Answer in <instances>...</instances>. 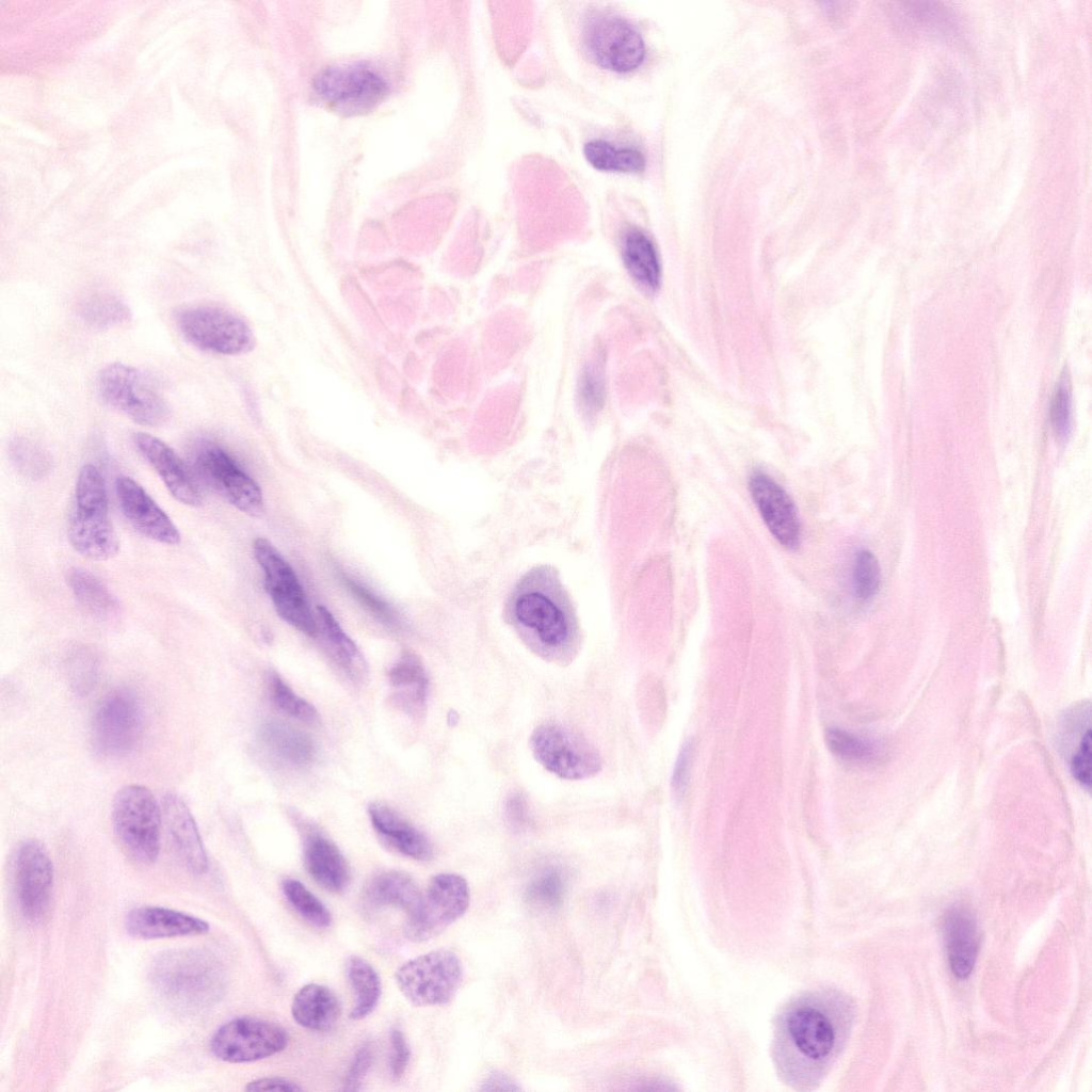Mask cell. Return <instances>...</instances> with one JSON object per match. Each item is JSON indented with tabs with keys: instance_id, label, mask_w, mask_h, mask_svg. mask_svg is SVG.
Returning a JSON list of instances; mask_svg holds the SVG:
<instances>
[{
	"instance_id": "28",
	"label": "cell",
	"mask_w": 1092,
	"mask_h": 1092,
	"mask_svg": "<svg viewBox=\"0 0 1092 1092\" xmlns=\"http://www.w3.org/2000/svg\"><path fill=\"white\" fill-rule=\"evenodd\" d=\"M263 746L282 762L302 768L314 761L317 748L309 735L282 721L264 722L259 729Z\"/></svg>"
},
{
	"instance_id": "1",
	"label": "cell",
	"mask_w": 1092,
	"mask_h": 1092,
	"mask_svg": "<svg viewBox=\"0 0 1092 1092\" xmlns=\"http://www.w3.org/2000/svg\"><path fill=\"white\" fill-rule=\"evenodd\" d=\"M848 1023V1006L832 991L792 998L774 1026L773 1059L783 1079L800 1090L819 1083L837 1057Z\"/></svg>"
},
{
	"instance_id": "5",
	"label": "cell",
	"mask_w": 1092,
	"mask_h": 1092,
	"mask_svg": "<svg viewBox=\"0 0 1092 1092\" xmlns=\"http://www.w3.org/2000/svg\"><path fill=\"white\" fill-rule=\"evenodd\" d=\"M162 812L150 790L126 785L114 796L111 819L114 835L124 852L141 864L154 863L160 850Z\"/></svg>"
},
{
	"instance_id": "41",
	"label": "cell",
	"mask_w": 1092,
	"mask_h": 1092,
	"mask_svg": "<svg viewBox=\"0 0 1092 1092\" xmlns=\"http://www.w3.org/2000/svg\"><path fill=\"white\" fill-rule=\"evenodd\" d=\"M270 692L275 705L287 714L310 724L319 721L316 708L295 694L275 673L270 675Z\"/></svg>"
},
{
	"instance_id": "14",
	"label": "cell",
	"mask_w": 1092,
	"mask_h": 1092,
	"mask_svg": "<svg viewBox=\"0 0 1092 1092\" xmlns=\"http://www.w3.org/2000/svg\"><path fill=\"white\" fill-rule=\"evenodd\" d=\"M289 1034L280 1025L255 1017H237L222 1025L210 1041L212 1054L229 1063L253 1062L284 1050Z\"/></svg>"
},
{
	"instance_id": "11",
	"label": "cell",
	"mask_w": 1092,
	"mask_h": 1092,
	"mask_svg": "<svg viewBox=\"0 0 1092 1092\" xmlns=\"http://www.w3.org/2000/svg\"><path fill=\"white\" fill-rule=\"evenodd\" d=\"M470 892L467 881L456 873L433 877L415 909L408 913L406 936L414 942L428 941L467 911Z\"/></svg>"
},
{
	"instance_id": "30",
	"label": "cell",
	"mask_w": 1092,
	"mask_h": 1092,
	"mask_svg": "<svg viewBox=\"0 0 1092 1092\" xmlns=\"http://www.w3.org/2000/svg\"><path fill=\"white\" fill-rule=\"evenodd\" d=\"M365 896L374 906H396L412 912L421 893L411 876L398 870L374 876L365 888Z\"/></svg>"
},
{
	"instance_id": "29",
	"label": "cell",
	"mask_w": 1092,
	"mask_h": 1092,
	"mask_svg": "<svg viewBox=\"0 0 1092 1092\" xmlns=\"http://www.w3.org/2000/svg\"><path fill=\"white\" fill-rule=\"evenodd\" d=\"M624 264L636 283L654 292L660 286L661 266L657 250L648 236L638 228L629 229L623 239Z\"/></svg>"
},
{
	"instance_id": "45",
	"label": "cell",
	"mask_w": 1092,
	"mask_h": 1092,
	"mask_svg": "<svg viewBox=\"0 0 1092 1092\" xmlns=\"http://www.w3.org/2000/svg\"><path fill=\"white\" fill-rule=\"evenodd\" d=\"M1074 778L1086 789L1091 785V727L1081 735L1070 761Z\"/></svg>"
},
{
	"instance_id": "18",
	"label": "cell",
	"mask_w": 1092,
	"mask_h": 1092,
	"mask_svg": "<svg viewBox=\"0 0 1092 1092\" xmlns=\"http://www.w3.org/2000/svg\"><path fill=\"white\" fill-rule=\"evenodd\" d=\"M749 489L764 523L774 539L788 549L801 542V525L794 502L769 475L756 471L749 480Z\"/></svg>"
},
{
	"instance_id": "22",
	"label": "cell",
	"mask_w": 1092,
	"mask_h": 1092,
	"mask_svg": "<svg viewBox=\"0 0 1092 1092\" xmlns=\"http://www.w3.org/2000/svg\"><path fill=\"white\" fill-rule=\"evenodd\" d=\"M161 806L165 826L186 866L196 874L206 872L208 857L189 807L172 792L163 797Z\"/></svg>"
},
{
	"instance_id": "36",
	"label": "cell",
	"mask_w": 1092,
	"mask_h": 1092,
	"mask_svg": "<svg viewBox=\"0 0 1092 1092\" xmlns=\"http://www.w3.org/2000/svg\"><path fill=\"white\" fill-rule=\"evenodd\" d=\"M825 743L833 754L852 762H874L882 754L874 741L837 727L826 730Z\"/></svg>"
},
{
	"instance_id": "47",
	"label": "cell",
	"mask_w": 1092,
	"mask_h": 1092,
	"mask_svg": "<svg viewBox=\"0 0 1092 1092\" xmlns=\"http://www.w3.org/2000/svg\"><path fill=\"white\" fill-rule=\"evenodd\" d=\"M390 1048L391 1075L394 1078L399 1079L407 1067L411 1054L402 1031L397 1028L390 1032Z\"/></svg>"
},
{
	"instance_id": "34",
	"label": "cell",
	"mask_w": 1092,
	"mask_h": 1092,
	"mask_svg": "<svg viewBox=\"0 0 1092 1092\" xmlns=\"http://www.w3.org/2000/svg\"><path fill=\"white\" fill-rule=\"evenodd\" d=\"M588 162L599 171L638 173L645 167V158L635 148H619L603 140H593L583 147Z\"/></svg>"
},
{
	"instance_id": "43",
	"label": "cell",
	"mask_w": 1092,
	"mask_h": 1092,
	"mask_svg": "<svg viewBox=\"0 0 1092 1092\" xmlns=\"http://www.w3.org/2000/svg\"><path fill=\"white\" fill-rule=\"evenodd\" d=\"M1071 391L1066 379L1060 381L1051 402L1050 418L1054 431L1060 439L1067 437L1071 430Z\"/></svg>"
},
{
	"instance_id": "27",
	"label": "cell",
	"mask_w": 1092,
	"mask_h": 1092,
	"mask_svg": "<svg viewBox=\"0 0 1092 1092\" xmlns=\"http://www.w3.org/2000/svg\"><path fill=\"white\" fill-rule=\"evenodd\" d=\"M291 1014L293 1019L306 1029L326 1031L339 1019L341 1005L336 994L327 986L308 983L293 996Z\"/></svg>"
},
{
	"instance_id": "24",
	"label": "cell",
	"mask_w": 1092,
	"mask_h": 1092,
	"mask_svg": "<svg viewBox=\"0 0 1092 1092\" xmlns=\"http://www.w3.org/2000/svg\"><path fill=\"white\" fill-rule=\"evenodd\" d=\"M369 817L380 837L396 851L417 861L432 857L433 847L429 838L389 805L382 802L370 804Z\"/></svg>"
},
{
	"instance_id": "17",
	"label": "cell",
	"mask_w": 1092,
	"mask_h": 1092,
	"mask_svg": "<svg viewBox=\"0 0 1092 1092\" xmlns=\"http://www.w3.org/2000/svg\"><path fill=\"white\" fill-rule=\"evenodd\" d=\"M15 886L22 914L38 920L46 913L53 886V865L45 847L35 839L25 840L15 858Z\"/></svg>"
},
{
	"instance_id": "13",
	"label": "cell",
	"mask_w": 1092,
	"mask_h": 1092,
	"mask_svg": "<svg viewBox=\"0 0 1092 1092\" xmlns=\"http://www.w3.org/2000/svg\"><path fill=\"white\" fill-rule=\"evenodd\" d=\"M314 89L322 101L344 114L368 112L388 94L383 77L360 63L323 69L315 78Z\"/></svg>"
},
{
	"instance_id": "4",
	"label": "cell",
	"mask_w": 1092,
	"mask_h": 1092,
	"mask_svg": "<svg viewBox=\"0 0 1092 1092\" xmlns=\"http://www.w3.org/2000/svg\"><path fill=\"white\" fill-rule=\"evenodd\" d=\"M68 539L76 551L92 560H108L118 552L119 542L109 516L106 484L93 465H85L79 472Z\"/></svg>"
},
{
	"instance_id": "19",
	"label": "cell",
	"mask_w": 1092,
	"mask_h": 1092,
	"mask_svg": "<svg viewBox=\"0 0 1092 1092\" xmlns=\"http://www.w3.org/2000/svg\"><path fill=\"white\" fill-rule=\"evenodd\" d=\"M115 491L121 510L134 529L159 543H180L177 527L138 482L129 477H118Z\"/></svg>"
},
{
	"instance_id": "46",
	"label": "cell",
	"mask_w": 1092,
	"mask_h": 1092,
	"mask_svg": "<svg viewBox=\"0 0 1092 1092\" xmlns=\"http://www.w3.org/2000/svg\"><path fill=\"white\" fill-rule=\"evenodd\" d=\"M372 1061V1048L369 1043L364 1044L356 1051L344 1080L343 1090L356 1091L359 1089Z\"/></svg>"
},
{
	"instance_id": "2",
	"label": "cell",
	"mask_w": 1092,
	"mask_h": 1092,
	"mask_svg": "<svg viewBox=\"0 0 1092 1092\" xmlns=\"http://www.w3.org/2000/svg\"><path fill=\"white\" fill-rule=\"evenodd\" d=\"M504 617L521 641L541 656L564 660L578 648V615L551 565H536L520 576L507 597Z\"/></svg>"
},
{
	"instance_id": "44",
	"label": "cell",
	"mask_w": 1092,
	"mask_h": 1092,
	"mask_svg": "<svg viewBox=\"0 0 1092 1092\" xmlns=\"http://www.w3.org/2000/svg\"><path fill=\"white\" fill-rule=\"evenodd\" d=\"M563 888L561 873L556 868H548L532 882L529 894L534 900L553 905L560 901Z\"/></svg>"
},
{
	"instance_id": "10",
	"label": "cell",
	"mask_w": 1092,
	"mask_h": 1092,
	"mask_svg": "<svg viewBox=\"0 0 1092 1092\" xmlns=\"http://www.w3.org/2000/svg\"><path fill=\"white\" fill-rule=\"evenodd\" d=\"M143 709L136 694L126 688L106 694L92 719V741L105 757H122L139 743L143 733Z\"/></svg>"
},
{
	"instance_id": "31",
	"label": "cell",
	"mask_w": 1092,
	"mask_h": 1092,
	"mask_svg": "<svg viewBox=\"0 0 1092 1092\" xmlns=\"http://www.w3.org/2000/svg\"><path fill=\"white\" fill-rule=\"evenodd\" d=\"M317 610L320 628L332 658L351 679L362 680L366 676L367 665L360 651L330 610L324 606H319Z\"/></svg>"
},
{
	"instance_id": "21",
	"label": "cell",
	"mask_w": 1092,
	"mask_h": 1092,
	"mask_svg": "<svg viewBox=\"0 0 1092 1092\" xmlns=\"http://www.w3.org/2000/svg\"><path fill=\"white\" fill-rule=\"evenodd\" d=\"M125 927L129 935L142 940L199 935L209 931L206 920L150 905L132 909L126 916Z\"/></svg>"
},
{
	"instance_id": "25",
	"label": "cell",
	"mask_w": 1092,
	"mask_h": 1092,
	"mask_svg": "<svg viewBox=\"0 0 1092 1092\" xmlns=\"http://www.w3.org/2000/svg\"><path fill=\"white\" fill-rule=\"evenodd\" d=\"M394 703L404 712L420 716L427 705L429 679L422 661L405 652L388 672Z\"/></svg>"
},
{
	"instance_id": "16",
	"label": "cell",
	"mask_w": 1092,
	"mask_h": 1092,
	"mask_svg": "<svg viewBox=\"0 0 1092 1092\" xmlns=\"http://www.w3.org/2000/svg\"><path fill=\"white\" fill-rule=\"evenodd\" d=\"M583 36L593 59L607 69L630 71L644 59L645 46L640 33L614 14L598 13L591 17Z\"/></svg>"
},
{
	"instance_id": "20",
	"label": "cell",
	"mask_w": 1092,
	"mask_h": 1092,
	"mask_svg": "<svg viewBox=\"0 0 1092 1092\" xmlns=\"http://www.w3.org/2000/svg\"><path fill=\"white\" fill-rule=\"evenodd\" d=\"M134 444L140 453L157 471L171 495L179 502L197 507L202 493L186 464L164 441L148 433H136Z\"/></svg>"
},
{
	"instance_id": "23",
	"label": "cell",
	"mask_w": 1092,
	"mask_h": 1092,
	"mask_svg": "<svg viewBox=\"0 0 1092 1092\" xmlns=\"http://www.w3.org/2000/svg\"><path fill=\"white\" fill-rule=\"evenodd\" d=\"M943 934L951 973L958 979H967L979 951V933L973 913L963 906L949 909L944 916Z\"/></svg>"
},
{
	"instance_id": "26",
	"label": "cell",
	"mask_w": 1092,
	"mask_h": 1092,
	"mask_svg": "<svg viewBox=\"0 0 1092 1092\" xmlns=\"http://www.w3.org/2000/svg\"><path fill=\"white\" fill-rule=\"evenodd\" d=\"M304 858L309 874L319 885L333 893L346 889L350 870L331 839L318 832L309 833L305 839Z\"/></svg>"
},
{
	"instance_id": "35",
	"label": "cell",
	"mask_w": 1092,
	"mask_h": 1092,
	"mask_svg": "<svg viewBox=\"0 0 1092 1092\" xmlns=\"http://www.w3.org/2000/svg\"><path fill=\"white\" fill-rule=\"evenodd\" d=\"M577 399L580 412L589 419L595 417L603 410L606 400L603 352H596L583 366L578 383Z\"/></svg>"
},
{
	"instance_id": "37",
	"label": "cell",
	"mask_w": 1092,
	"mask_h": 1092,
	"mask_svg": "<svg viewBox=\"0 0 1092 1092\" xmlns=\"http://www.w3.org/2000/svg\"><path fill=\"white\" fill-rule=\"evenodd\" d=\"M80 314L84 321L97 327H112L130 319L128 306L110 294L91 295L81 303Z\"/></svg>"
},
{
	"instance_id": "50",
	"label": "cell",
	"mask_w": 1092,
	"mask_h": 1092,
	"mask_svg": "<svg viewBox=\"0 0 1092 1092\" xmlns=\"http://www.w3.org/2000/svg\"><path fill=\"white\" fill-rule=\"evenodd\" d=\"M508 815L516 824L523 823L526 818L524 801L520 797H513L508 803Z\"/></svg>"
},
{
	"instance_id": "3",
	"label": "cell",
	"mask_w": 1092,
	"mask_h": 1092,
	"mask_svg": "<svg viewBox=\"0 0 1092 1092\" xmlns=\"http://www.w3.org/2000/svg\"><path fill=\"white\" fill-rule=\"evenodd\" d=\"M150 982L173 1007L197 1012L214 1005L225 990L222 964L211 953L196 949L166 951L154 960Z\"/></svg>"
},
{
	"instance_id": "6",
	"label": "cell",
	"mask_w": 1092,
	"mask_h": 1092,
	"mask_svg": "<svg viewBox=\"0 0 1092 1092\" xmlns=\"http://www.w3.org/2000/svg\"><path fill=\"white\" fill-rule=\"evenodd\" d=\"M97 390L103 402L139 424L158 427L170 418L168 404L158 388L132 366L112 363L103 367Z\"/></svg>"
},
{
	"instance_id": "49",
	"label": "cell",
	"mask_w": 1092,
	"mask_h": 1092,
	"mask_svg": "<svg viewBox=\"0 0 1092 1092\" xmlns=\"http://www.w3.org/2000/svg\"><path fill=\"white\" fill-rule=\"evenodd\" d=\"M246 1091H283V1092H296L302 1091L300 1087L292 1080L283 1077H261L248 1082L245 1087Z\"/></svg>"
},
{
	"instance_id": "8",
	"label": "cell",
	"mask_w": 1092,
	"mask_h": 1092,
	"mask_svg": "<svg viewBox=\"0 0 1092 1092\" xmlns=\"http://www.w3.org/2000/svg\"><path fill=\"white\" fill-rule=\"evenodd\" d=\"M176 323L188 342L210 353L237 355L248 352L255 344L250 325L235 312L221 307H186L177 314Z\"/></svg>"
},
{
	"instance_id": "40",
	"label": "cell",
	"mask_w": 1092,
	"mask_h": 1092,
	"mask_svg": "<svg viewBox=\"0 0 1092 1092\" xmlns=\"http://www.w3.org/2000/svg\"><path fill=\"white\" fill-rule=\"evenodd\" d=\"M340 580L354 598L379 622L390 628H400L401 621L396 610L373 591L352 577L340 574Z\"/></svg>"
},
{
	"instance_id": "12",
	"label": "cell",
	"mask_w": 1092,
	"mask_h": 1092,
	"mask_svg": "<svg viewBox=\"0 0 1092 1092\" xmlns=\"http://www.w3.org/2000/svg\"><path fill=\"white\" fill-rule=\"evenodd\" d=\"M253 552L264 575V587L277 614L299 631L315 638L319 628L295 573L266 539L255 540Z\"/></svg>"
},
{
	"instance_id": "48",
	"label": "cell",
	"mask_w": 1092,
	"mask_h": 1092,
	"mask_svg": "<svg viewBox=\"0 0 1092 1092\" xmlns=\"http://www.w3.org/2000/svg\"><path fill=\"white\" fill-rule=\"evenodd\" d=\"M691 759L692 743L691 741H686L678 753L671 780L672 789L677 798L681 797L686 789L691 768Z\"/></svg>"
},
{
	"instance_id": "15",
	"label": "cell",
	"mask_w": 1092,
	"mask_h": 1092,
	"mask_svg": "<svg viewBox=\"0 0 1092 1092\" xmlns=\"http://www.w3.org/2000/svg\"><path fill=\"white\" fill-rule=\"evenodd\" d=\"M194 462L200 478L238 510L253 517L264 513L259 485L223 448L204 443Z\"/></svg>"
},
{
	"instance_id": "7",
	"label": "cell",
	"mask_w": 1092,
	"mask_h": 1092,
	"mask_svg": "<svg viewBox=\"0 0 1092 1092\" xmlns=\"http://www.w3.org/2000/svg\"><path fill=\"white\" fill-rule=\"evenodd\" d=\"M402 995L414 1006H440L452 1000L463 981V965L451 950L437 949L401 965L395 975Z\"/></svg>"
},
{
	"instance_id": "32",
	"label": "cell",
	"mask_w": 1092,
	"mask_h": 1092,
	"mask_svg": "<svg viewBox=\"0 0 1092 1092\" xmlns=\"http://www.w3.org/2000/svg\"><path fill=\"white\" fill-rule=\"evenodd\" d=\"M66 581L79 604L99 619H111L119 604L110 590L93 574L82 568L67 572Z\"/></svg>"
},
{
	"instance_id": "39",
	"label": "cell",
	"mask_w": 1092,
	"mask_h": 1092,
	"mask_svg": "<svg viewBox=\"0 0 1092 1092\" xmlns=\"http://www.w3.org/2000/svg\"><path fill=\"white\" fill-rule=\"evenodd\" d=\"M10 455L15 467L32 479L43 478L51 469L48 453L28 438H15L10 445Z\"/></svg>"
},
{
	"instance_id": "38",
	"label": "cell",
	"mask_w": 1092,
	"mask_h": 1092,
	"mask_svg": "<svg viewBox=\"0 0 1092 1092\" xmlns=\"http://www.w3.org/2000/svg\"><path fill=\"white\" fill-rule=\"evenodd\" d=\"M282 888L288 902L308 922L319 928H327L332 924L330 911L303 883L286 879Z\"/></svg>"
},
{
	"instance_id": "33",
	"label": "cell",
	"mask_w": 1092,
	"mask_h": 1092,
	"mask_svg": "<svg viewBox=\"0 0 1092 1092\" xmlns=\"http://www.w3.org/2000/svg\"><path fill=\"white\" fill-rule=\"evenodd\" d=\"M347 976L355 994V1003L350 1012V1018L359 1021L372 1013L379 1002L380 977L369 962L357 956L348 959Z\"/></svg>"
},
{
	"instance_id": "9",
	"label": "cell",
	"mask_w": 1092,
	"mask_h": 1092,
	"mask_svg": "<svg viewBox=\"0 0 1092 1092\" xmlns=\"http://www.w3.org/2000/svg\"><path fill=\"white\" fill-rule=\"evenodd\" d=\"M530 748L546 770L564 780L590 778L603 768L596 748L580 734L560 724L537 726L530 737Z\"/></svg>"
},
{
	"instance_id": "42",
	"label": "cell",
	"mask_w": 1092,
	"mask_h": 1092,
	"mask_svg": "<svg viewBox=\"0 0 1092 1092\" xmlns=\"http://www.w3.org/2000/svg\"><path fill=\"white\" fill-rule=\"evenodd\" d=\"M881 581V569L874 555L868 550L857 552L853 565V589L855 596L868 601L877 594Z\"/></svg>"
}]
</instances>
